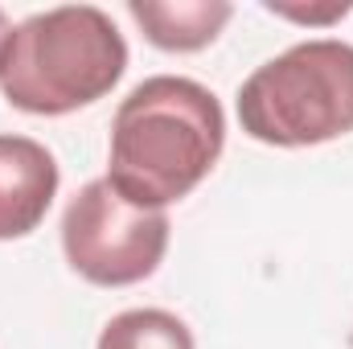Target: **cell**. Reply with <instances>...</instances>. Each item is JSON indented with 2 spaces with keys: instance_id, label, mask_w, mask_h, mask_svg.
Listing matches in <instances>:
<instances>
[{
  "instance_id": "6",
  "label": "cell",
  "mask_w": 353,
  "mask_h": 349,
  "mask_svg": "<svg viewBox=\"0 0 353 349\" xmlns=\"http://www.w3.org/2000/svg\"><path fill=\"white\" fill-rule=\"evenodd\" d=\"M128 12L136 17L144 37L169 54L205 50L234 17L226 0H128Z\"/></svg>"
},
{
  "instance_id": "4",
  "label": "cell",
  "mask_w": 353,
  "mask_h": 349,
  "mask_svg": "<svg viewBox=\"0 0 353 349\" xmlns=\"http://www.w3.org/2000/svg\"><path fill=\"white\" fill-rule=\"evenodd\" d=\"M66 263L99 288H128L148 279L169 251L165 210L123 201L107 177L87 181L62 214Z\"/></svg>"
},
{
  "instance_id": "9",
  "label": "cell",
  "mask_w": 353,
  "mask_h": 349,
  "mask_svg": "<svg viewBox=\"0 0 353 349\" xmlns=\"http://www.w3.org/2000/svg\"><path fill=\"white\" fill-rule=\"evenodd\" d=\"M4 37H8V17H4V8H0V46H4Z\"/></svg>"
},
{
  "instance_id": "3",
  "label": "cell",
  "mask_w": 353,
  "mask_h": 349,
  "mask_svg": "<svg viewBox=\"0 0 353 349\" xmlns=\"http://www.w3.org/2000/svg\"><path fill=\"white\" fill-rule=\"evenodd\" d=\"M239 123L275 148H308L353 132V46L316 37L263 62L239 90Z\"/></svg>"
},
{
  "instance_id": "7",
  "label": "cell",
  "mask_w": 353,
  "mask_h": 349,
  "mask_svg": "<svg viewBox=\"0 0 353 349\" xmlns=\"http://www.w3.org/2000/svg\"><path fill=\"white\" fill-rule=\"evenodd\" d=\"M99 349H193V333L165 308H132L107 321Z\"/></svg>"
},
{
  "instance_id": "2",
  "label": "cell",
  "mask_w": 353,
  "mask_h": 349,
  "mask_svg": "<svg viewBox=\"0 0 353 349\" xmlns=\"http://www.w3.org/2000/svg\"><path fill=\"white\" fill-rule=\"evenodd\" d=\"M128 70V41L94 4L25 17L0 46V94L29 115H70L99 103Z\"/></svg>"
},
{
  "instance_id": "1",
  "label": "cell",
  "mask_w": 353,
  "mask_h": 349,
  "mask_svg": "<svg viewBox=\"0 0 353 349\" xmlns=\"http://www.w3.org/2000/svg\"><path fill=\"white\" fill-rule=\"evenodd\" d=\"M222 144L226 115L214 90L193 79L157 74L144 79L115 111L107 181L123 201L165 210L210 177Z\"/></svg>"
},
{
  "instance_id": "8",
  "label": "cell",
  "mask_w": 353,
  "mask_h": 349,
  "mask_svg": "<svg viewBox=\"0 0 353 349\" xmlns=\"http://www.w3.org/2000/svg\"><path fill=\"white\" fill-rule=\"evenodd\" d=\"M267 12L275 17H288V21H304V25H329V21H341L353 4H325V8H300V4H279V0H267Z\"/></svg>"
},
{
  "instance_id": "5",
  "label": "cell",
  "mask_w": 353,
  "mask_h": 349,
  "mask_svg": "<svg viewBox=\"0 0 353 349\" xmlns=\"http://www.w3.org/2000/svg\"><path fill=\"white\" fill-rule=\"evenodd\" d=\"M58 193V165L29 136H0V239L33 235Z\"/></svg>"
}]
</instances>
